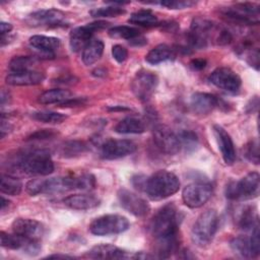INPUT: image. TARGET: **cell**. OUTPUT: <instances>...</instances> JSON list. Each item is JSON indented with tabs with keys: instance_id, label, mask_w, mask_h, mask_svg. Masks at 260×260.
<instances>
[{
	"instance_id": "1",
	"label": "cell",
	"mask_w": 260,
	"mask_h": 260,
	"mask_svg": "<svg viewBox=\"0 0 260 260\" xmlns=\"http://www.w3.org/2000/svg\"><path fill=\"white\" fill-rule=\"evenodd\" d=\"M180 217L177 207L169 203L161 207L151 222V232L156 239V253L159 258H169L179 245Z\"/></svg>"
},
{
	"instance_id": "2",
	"label": "cell",
	"mask_w": 260,
	"mask_h": 260,
	"mask_svg": "<svg viewBox=\"0 0 260 260\" xmlns=\"http://www.w3.org/2000/svg\"><path fill=\"white\" fill-rule=\"evenodd\" d=\"M13 166L27 175L47 176L54 172V162L45 149H30L16 154Z\"/></svg>"
},
{
	"instance_id": "3",
	"label": "cell",
	"mask_w": 260,
	"mask_h": 260,
	"mask_svg": "<svg viewBox=\"0 0 260 260\" xmlns=\"http://www.w3.org/2000/svg\"><path fill=\"white\" fill-rule=\"evenodd\" d=\"M179 188L178 177L172 172L160 170L146 178L144 191L151 200H161L174 195Z\"/></svg>"
},
{
	"instance_id": "4",
	"label": "cell",
	"mask_w": 260,
	"mask_h": 260,
	"mask_svg": "<svg viewBox=\"0 0 260 260\" xmlns=\"http://www.w3.org/2000/svg\"><path fill=\"white\" fill-rule=\"evenodd\" d=\"M218 226V215L214 209L203 211L196 219L191 231V239L199 247L207 246L213 239Z\"/></svg>"
},
{
	"instance_id": "5",
	"label": "cell",
	"mask_w": 260,
	"mask_h": 260,
	"mask_svg": "<svg viewBox=\"0 0 260 260\" xmlns=\"http://www.w3.org/2000/svg\"><path fill=\"white\" fill-rule=\"evenodd\" d=\"M25 189L31 196L63 193L75 189L74 178L73 176H67L49 179H32L26 183Z\"/></svg>"
},
{
	"instance_id": "6",
	"label": "cell",
	"mask_w": 260,
	"mask_h": 260,
	"mask_svg": "<svg viewBox=\"0 0 260 260\" xmlns=\"http://www.w3.org/2000/svg\"><path fill=\"white\" fill-rule=\"evenodd\" d=\"M260 176L257 172H251L241 180L226 185L225 196L230 200H248L259 195Z\"/></svg>"
},
{
	"instance_id": "7",
	"label": "cell",
	"mask_w": 260,
	"mask_h": 260,
	"mask_svg": "<svg viewBox=\"0 0 260 260\" xmlns=\"http://www.w3.org/2000/svg\"><path fill=\"white\" fill-rule=\"evenodd\" d=\"M129 220L120 214L102 215L91 221L89 232L95 236H109L123 233L129 229Z\"/></svg>"
},
{
	"instance_id": "8",
	"label": "cell",
	"mask_w": 260,
	"mask_h": 260,
	"mask_svg": "<svg viewBox=\"0 0 260 260\" xmlns=\"http://www.w3.org/2000/svg\"><path fill=\"white\" fill-rule=\"evenodd\" d=\"M221 13L230 20L239 24L252 25L259 23V6L254 3H236L221 9Z\"/></svg>"
},
{
	"instance_id": "9",
	"label": "cell",
	"mask_w": 260,
	"mask_h": 260,
	"mask_svg": "<svg viewBox=\"0 0 260 260\" xmlns=\"http://www.w3.org/2000/svg\"><path fill=\"white\" fill-rule=\"evenodd\" d=\"M212 192L213 188L209 182L196 181L185 186L182 191V199L188 207L198 208L209 200Z\"/></svg>"
},
{
	"instance_id": "10",
	"label": "cell",
	"mask_w": 260,
	"mask_h": 260,
	"mask_svg": "<svg viewBox=\"0 0 260 260\" xmlns=\"http://www.w3.org/2000/svg\"><path fill=\"white\" fill-rule=\"evenodd\" d=\"M214 24L202 17H196L192 20L188 38V44L191 48L202 49L208 44L209 38L214 29Z\"/></svg>"
},
{
	"instance_id": "11",
	"label": "cell",
	"mask_w": 260,
	"mask_h": 260,
	"mask_svg": "<svg viewBox=\"0 0 260 260\" xmlns=\"http://www.w3.org/2000/svg\"><path fill=\"white\" fill-rule=\"evenodd\" d=\"M157 83L158 79L154 73L146 70H140L135 74L131 82V89L138 100L147 102L153 94Z\"/></svg>"
},
{
	"instance_id": "12",
	"label": "cell",
	"mask_w": 260,
	"mask_h": 260,
	"mask_svg": "<svg viewBox=\"0 0 260 260\" xmlns=\"http://www.w3.org/2000/svg\"><path fill=\"white\" fill-rule=\"evenodd\" d=\"M231 248L234 253L245 257L254 258L260 253V233L258 224L252 230L251 237L239 236L234 238L231 243Z\"/></svg>"
},
{
	"instance_id": "13",
	"label": "cell",
	"mask_w": 260,
	"mask_h": 260,
	"mask_svg": "<svg viewBox=\"0 0 260 260\" xmlns=\"http://www.w3.org/2000/svg\"><path fill=\"white\" fill-rule=\"evenodd\" d=\"M87 256L99 259H147L153 257L143 252H127L111 244L94 246L88 251Z\"/></svg>"
},
{
	"instance_id": "14",
	"label": "cell",
	"mask_w": 260,
	"mask_h": 260,
	"mask_svg": "<svg viewBox=\"0 0 260 260\" xmlns=\"http://www.w3.org/2000/svg\"><path fill=\"white\" fill-rule=\"evenodd\" d=\"M107 22L99 20L95 22L88 23L86 25L77 26L73 28L69 36V44L70 48L73 52H79L83 51V49L86 47V45L92 40L93 34L107 26Z\"/></svg>"
},
{
	"instance_id": "15",
	"label": "cell",
	"mask_w": 260,
	"mask_h": 260,
	"mask_svg": "<svg viewBox=\"0 0 260 260\" xmlns=\"http://www.w3.org/2000/svg\"><path fill=\"white\" fill-rule=\"evenodd\" d=\"M0 241L2 247L12 250H21L28 255H37L41 251L39 240L28 239L15 233L7 234L5 232H1Z\"/></svg>"
},
{
	"instance_id": "16",
	"label": "cell",
	"mask_w": 260,
	"mask_h": 260,
	"mask_svg": "<svg viewBox=\"0 0 260 260\" xmlns=\"http://www.w3.org/2000/svg\"><path fill=\"white\" fill-rule=\"evenodd\" d=\"M209 81L216 87L230 93H236L242 84L240 76L228 67H219L212 71L209 75Z\"/></svg>"
},
{
	"instance_id": "17",
	"label": "cell",
	"mask_w": 260,
	"mask_h": 260,
	"mask_svg": "<svg viewBox=\"0 0 260 260\" xmlns=\"http://www.w3.org/2000/svg\"><path fill=\"white\" fill-rule=\"evenodd\" d=\"M137 148L136 143L128 139H108L101 146V157L117 159L132 154Z\"/></svg>"
},
{
	"instance_id": "18",
	"label": "cell",
	"mask_w": 260,
	"mask_h": 260,
	"mask_svg": "<svg viewBox=\"0 0 260 260\" xmlns=\"http://www.w3.org/2000/svg\"><path fill=\"white\" fill-rule=\"evenodd\" d=\"M153 141L156 147L166 154H176L181 149L177 134L165 125L155 126L153 129Z\"/></svg>"
},
{
	"instance_id": "19",
	"label": "cell",
	"mask_w": 260,
	"mask_h": 260,
	"mask_svg": "<svg viewBox=\"0 0 260 260\" xmlns=\"http://www.w3.org/2000/svg\"><path fill=\"white\" fill-rule=\"evenodd\" d=\"M117 196L120 205L135 216H144L150 210V206L145 199L127 189H120Z\"/></svg>"
},
{
	"instance_id": "20",
	"label": "cell",
	"mask_w": 260,
	"mask_h": 260,
	"mask_svg": "<svg viewBox=\"0 0 260 260\" xmlns=\"http://www.w3.org/2000/svg\"><path fill=\"white\" fill-rule=\"evenodd\" d=\"M13 233L32 240H40L45 234V226L36 219L18 217L11 224Z\"/></svg>"
},
{
	"instance_id": "21",
	"label": "cell",
	"mask_w": 260,
	"mask_h": 260,
	"mask_svg": "<svg viewBox=\"0 0 260 260\" xmlns=\"http://www.w3.org/2000/svg\"><path fill=\"white\" fill-rule=\"evenodd\" d=\"M221 101L214 94L208 92H195L190 100V107L197 115H208L220 106Z\"/></svg>"
},
{
	"instance_id": "22",
	"label": "cell",
	"mask_w": 260,
	"mask_h": 260,
	"mask_svg": "<svg viewBox=\"0 0 260 260\" xmlns=\"http://www.w3.org/2000/svg\"><path fill=\"white\" fill-rule=\"evenodd\" d=\"M29 20L32 25L59 26L66 22V15L58 9H42L32 12L29 15Z\"/></svg>"
},
{
	"instance_id": "23",
	"label": "cell",
	"mask_w": 260,
	"mask_h": 260,
	"mask_svg": "<svg viewBox=\"0 0 260 260\" xmlns=\"http://www.w3.org/2000/svg\"><path fill=\"white\" fill-rule=\"evenodd\" d=\"M213 133L218 144L223 161L226 165H232L236 160V149L230 134L219 125H213Z\"/></svg>"
},
{
	"instance_id": "24",
	"label": "cell",
	"mask_w": 260,
	"mask_h": 260,
	"mask_svg": "<svg viewBox=\"0 0 260 260\" xmlns=\"http://www.w3.org/2000/svg\"><path fill=\"white\" fill-rule=\"evenodd\" d=\"M45 74L41 71L30 69L18 72H9L5 78L6 83L13 86H26L36 85L43 82Z\"/></svg>"
},
{
	"instance_id": "25",
	"label": "cell",
	"mask_w": 260,
	"mask_h": 260,
	"mask_svg": "<svg viewBox=\"0 0 260 260\" xmlns=\"http://www.w3.org/2000/svg\"><path fill=\"white\" fill-rule=\"evenodd\" d=\"M29 45L42 55L53 58L55 56V51L60 46V40L55 37L35 35L29 38Z\"/></svg>"
},
{
	"instance_id": "26",
	"label": "cell",
	"mask_w": 260,
	"mask_h": 260,
	"mask_svg": "<svg viewBox=\"0 0 260 260\" xmlns=\"http://www.w3.org/2000/svg\"><path fill=\"white\" fill-rule=\"evenodd\" d=\"M63 202L75 210H87L100 205V199L92 194H73L65 197Z\"/></svg>"
},
{
	"instance_id": "27",
	"label": "cell",
	"mask_w": 260,
	"mask_h": 260,
	"mask_svg": "<svg viewBox=\"0 0 260 260\" xmlns=\"http://www.w3.org/2000/svg\"><path fill=\"white\" fill-rule=\"evenodd\" d=\"M114 130L119 134H140L145 131V124L136 117H126L118 122Z\"/></svg>"
},
{
	"instance_id": "28",
	"label": "cell",
	"mask_w": 260,
	"mask_h": 260,
	"mask_svg": "<svg viewBox=\"0 0 260 260\" xmlns=\"http://www.w3.org/2000/svg\"><path fill=\"white\" fill-rule=\"evenodd\" d=\"M175 58V51L166 44L157 45L152 48L145 56V61L149 64L156 65L165 61H169Z\"/></svg>"
},
{
	"instance_id": "29",
	"label": "cell",
	"mask_w": 260,
	"mask_h": 260,
	"mask_svg": "<svg viewBox=\"0 0 260 260\" xmlns=\"http://www.w3.org/2000/svg\"><path fill=\"white\" fill-rule=\"evenodd\" d=\"M71 98H72V94L68 89L53 88L43 92L39 96L38 101L43 105H52V104L62 105L63 103L70 100Z\"/></svg>"
},
{
	"instance_id": "30",
	"label": "cell",
	"mask_w": 260,
	"mask_h": 260,
	"mask_svg": "<svg viewBox=\"0 0 260 260\" xmlns=\"http://www.w3.org/2000/svg\"><path fill=\"white\" fill-rule=\"evenodd\" d=\"M104 43L100 39H92L82 51V61L86 66L95 63L103 55Z\"/></svg>"
},
{
	"instance_id": "31",
	"label": "cell",
	"mask_w": 260,
	"mask_h": 260,
	"mask_svg": "<svg viewBox=\"0 0 260 260\" xmlns=\"http://www.w3.org/2000/svg\"><path fill=\"white\" fill-rule=\"evenodd\" d=\"M258 224V217L254 206H246L240 212L238 217V225L241 230L252 231Z\"/></svg>"
},
{
	"instance_id": "32",
	"label": "cell",
	"mask_w": 260,
	"mask_h": 260,
	"mask_svg": "<svg viewBox=\"0 0 260 260\" xmlns=\"http://www.w3.org/2000/svg\"><path fill=\"white\" fill-rule=\"evenodd\" d=\"M22 189V184L21 182L10 175H1V183H0V190L3 194L11 195V196H16L20 194Z\"/></svg>"
},
{
	"instance_id": "33",
	"label": "cell",
	"mask_w": 260,
	"mask_h": 260,
	"mask_svg": "<svg viewBox=\"0 0 260 260\" xmlns=\"http://www.w3.org/2000/svg\"><path fill=\"white\" fill-rule=\"evenodd\" d=\"M177 136L181 148H184L187 152L194 151L199 144L197 134L191 130H182L177 134Z\"/></svg>"
},
{
	"instance_id": "34",
	"label": "cell",
	"mask_w": 260,
	"mask_h": 260,
	"mask_svg": "<svg viewBox=\"0 0 260 260\" xmlns=\"http://www.w3.org/2000/svg\"><path fill=\"white\" fill-rule=\"evenodd\" d=\"M128 21L133 24L150 26L157 23V17L150 10H139L137 12L132 13Z\"/></svg>"
},
{
	"instance_id": "35",
	"label": "cell",
	"mask_w": 260,
	"mask_h": 260,
	"mask_svg": "<svg viewBox=\"0 0 260 260\" xmlns=\"http://www.w3.org/2000/svg\"><path fill=\"white\" fill-rule=\"evenodd\" d=\"M109 36L114 39H125L129 41L135 37L140 36V34L136 27L129 25H118L109 29Z\"/></svg>"
},
{
	"instance_id": "36",
	"label": "cell",
	"mask_w": 260,
	"mask_h": 260,
	"mask_svg": "<svg viewBox=\"0 0 260 260\" xmlns=\"http://www.w3.org/2000/svg\"><path fill=\"white\" fill-rule=\"evenodd\" d=\"M36 63L35 57L30 56H15L13 57L9 64V70L10 72H18V71H24V70H30L31 66Z\"/></svg>"
},
{
	"instance_id": "37",
	"label": "cell",
	"mask_w": 260,
	"mask_h": 260,
	"mask_svg": "<svg viewBox=\"0 0 260 260\" xmlns=\"http://www.w3.org/2000/svg\"><path fill=\"white\" fill-rule=\"evenodd\" d=\"M32 119L43 122V123H48V124H59L62 123L64 120H66V116L64 114L58 113V112H53V111H39L35 112L31 115Z\"/></svg>"
},
{
	"instance_id": "38",
	"label": "cell",
	"mask_w": 260,
	"mask_h": 260,
	"mask_svg": "<svg viewBox=\"0 0 260 260\" xmlns=\"http://www.w3.org/2000/svg\"><path fill=\"white\" fill-rule=\"evenodd\" d=\"M86 149H87V146L84 142L72 140V141H67L63 144V146L61 147V154L65 157H74L85 152Z\"/></svg>"
},
{
	"instance_id": "39",
	"label": "cell",
	"mask_w": 260,
	"mask_h": 260,
	"mask_svg": "<svg viewBox=\"0 0 260 260\" xmlns=\"http://www.w3.org/2000/svg\"><path fill=\"white\" fill-rule=\"evenodd\" d=\"M73 178H74L75 189L90 191L95 188V185H96L95 178L91 174L84 173L81 175H73Z\"/></svg>"
},
{
	"instance_id": "40",
	"label": "cell",
	"mask_w": 260,
	"mask_h": 260,
	"mask_svg": "<svg viewBox=\"0 0 260 260\" xmlns=\"http://www.w3.org/2000/svg\"><path fill=\"white\" fill-rule=\"evenodd\" d=\"M125 9L119 6H107V7H100L95 8L90 11L91 16L93 17H116L118 15L124 14Z\"/></svg>"
},
{
	"instance_id": "41",
	"label": "cell",
	"mask_w": 260,
	"mask_h": 260,
	"mask_svg": "<svg viewBox=\"0 0 260 260\" xmlns=\"http://www.w3.org/2000/svg\"><path fill=\"white\" fill-rule=\"evenodd\" d=\"M159 5L161 6H165L169 9H184V8H188V7H191L193 5L196 4V2H193V1H190V0H187V1H184V0H167V1H160V2H157Z\"/></svg>"
},
{
	"instance_id": "42",
	"label": "cell",
	"mask_w": 260,
	"mask_h": 260,
	"mask_svg": "<svg viewBox=\"0 0 260 260\" xmlns=\"http://www.w3.org/2000/svg\"><path fill=\"white\" fill-rule=\"evenodd\" d=\"M246 156L250 161L254 162L255 165L259 164V144L257 140H251L247 144Z\"/></svg>"
},
{
	"instance_id": "43",
	"label": "cell",
	"mask_w": 260,
	"mask_h": 260,
	"mask_svg": "<svg viewBox=\"0 0 260 260\" xmlns=\"http://www.w3.org/2000/svg\"><path fill=\"white\" fill-rule=\"evenodd\" d=\"M112 55L118 63H123L128 57V51L121 45H115L112 47Z\"/></svg>"
},
{
	"instance_id": "44",
	"label": "cell",
	"mask_w": 260,
	"mask_h": 260,
	"mask_svg": "<svg viewBox=\"0 0 260 260\" xmlns=\"http://www.w3.org/2000/svg\"><path fill=\"white\" fill-rule=\"evenodd\" d=\"M55 135H56V132L53 129H43L32 133L28 137V140H44V139L52 138Z\"/></svg>"
},
{
	"instance_id": "45",
	"label": "cell",
	"mask_w": 260,
	"mask_h": 260,
	"mask_svg": "<svg viewBox=\"0 0 260 260\" xmlns=\"http://www.w3.org/2000/svg\"><path fill=\"white\" fill-rule=\"evenodd\" d=\"M206 60L205 59H201V58H197V59H193L190 62V66L194 69V70H202L205 68L206 66Z\"/></svg>"
},
{
	"instance_id": "46",
	"label": "cell",
	"mask_w": 260,
	"mask_h": 260,
	"mask_svg": "<svg viewBox=\"0 0 260 260\" xmlns=\"http://www.w3.org/2000/svg\"><path fill=\"white\" fill-rule=\"evenodd\" d=\"M145 181H146V178L143 177V176H139V175L132 178V183H133L134 187L137 188V189H143L144 190Z\"/></svg>"
},
{
	"instance_id": "47",
	"label": "cell",
	"mask_w": 260,
	"mask_h": 260,
	"mask_svg": "<svg viewBox=\"0 0 260 260\" xmlns=\"http://www.w3.org/2000/svg\"><path fill=\"white\" fill-rule=\"evenodd\" d=\"M146 39L141 37V36H138V37H135L131 40H129V44L133 45V46H142L144 44H146Z\"/></svg>"
},
{
	"instance_id": "48",
	"label": "cell",
	"mask_w": 260,
	"mask_h": 260,
	"mask_svg": "<svg viewBox=\"0 0 260 260\" xmlns=\"http://www.w3.org/2000/svg\"><path fill=\"white\" fill-rule=\"evenodd\" d=\"M12 29V24L8 23V22H4L2 21L0 23V30H1V36H5L6 34L10 32Z\"/></svg>"
},
{
	"instance_id": "49",
	"label": "cell",
	"mask_w": 260,
	"mask_h": 260,
	"mask_svg": "<svg viewBox=\"0 0 260 260\" xmlns=\"http://www.w3.org/2000/svg\"><path fill=\"white\" fill-rule=\"evenodd\" d=\"M46 258H48V259H52V258H54V259H72L73 257L72 256H68V255H61V254H53V255H49V256H47Z\"/></svg>"
},
{
	"instance_id": "50",
	"label": "cell",
	"mask_w": 260,
	"mask_h": 260,
	"mask_svg": "<svg viewBox=\"0 0 260 260\" xmlns=\"http://www.w3.org/2000/svg\"><path fill=\"white\" fill-rule=\"evenodd\" d=\"M5 101H7V102L9 101V93L5 92L4 90H2V92H1V105L2 106H4Z\"/></svg>"
},
{
	"instance_id": "51",
	"label": "cell",
	"mask_w": 260,
	"mask_h": 260,
	"mask_svg": "<svg viewBox=\"0 0 260 260\" xmlns=\"http://www.w3.org/2000/svg\"><path fill=\"white\" fill-rule=\"evenodd\" d=\"M9 205V200L5 199L3 196H1V210H4L6 206Z\"/></svg>"
}]
</instances>
